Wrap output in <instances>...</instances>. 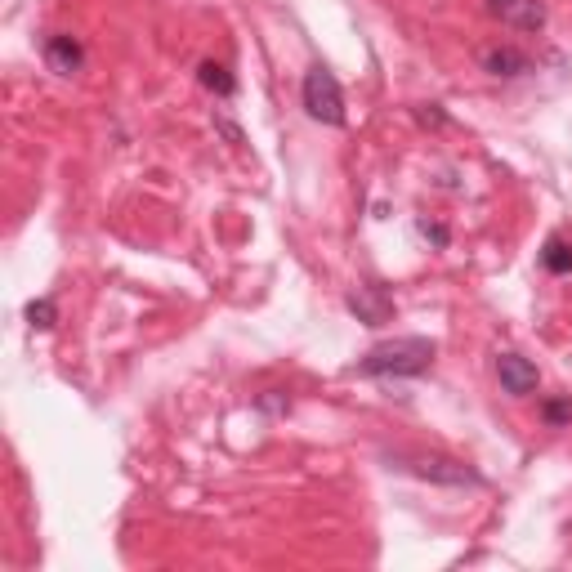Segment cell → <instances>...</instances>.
I'll use <instances>...</instances> for the list:
<instances>
[{
  "label": "cell",
  "instance_id": "cell-2",
  "mask_svg": "<svg viewBox=\"0 0 572 572\" xmlns=\"http://www.w3.org/2000/svg\"><path fill=\"white\" fill-rule=\"evenodd\" d=\"M304 112L322 126H345V94H340V81L327 68L304 72Z\"/></svg>",
  "mask_w": 572,
  "mask_h": 572
},
{
  "label": "cell",
  "instance_id": "cell-9",
  "mask_svg": "<svg viewBox=\"0 0 572 572\" xmlns=\"http://www.w3.org/2000/svg\"><path fill=\"white\" fill-rule=\"evenodd\" d=\"M541 264H546L550 273H559V278H564V273H572V246L564 242V237H550L546 251H541Z\"/></svg>",
  "mask_w": 572,
  "mask_h": 572
},
{
  "label": "cell",
  "instance_id": "cell-7",
  "mask_svg": "<svg viewBox=\"0 0 572 572\" xmlns=\"http://www.w3.org/2000/svg\"><path fill=\"white\" fill-rule=\"evenodd\" d=\"M483 68L492 76H523V72H532V63L519 50H510V45H497V50L483 54Z\"/></svg>",
  "mask_w": 572,
  "mask_h": 572
},
{
  "label": "cell",
  "instance_id": "cell-1",
  "mask_svg": "<svg viewBox=\"0 0 572 572\" xmlns=\"http://www.w3.org/2000/svg\"><path fill=\"white\" fill-rule=\"evenodd\" d=\"M429 362H434V345L425 336H398L371 349L358 371L362 376H425Z\"/></svg>",
  "mask_w": 572,
  "mask_h": 572
},
{
  "label": "cell",
  "instance_id": "cell-11",
  "mask_svg": "<svg viewBox=\"0 0 572 572\" xmlns=\"http://www.w3.org/2000/svg\"><path fill=\"white\" fill-rule=\"evenodd\" d=\"M27 322L41 327V331H50L54 322H59V304H54V300H32V304H27Z\"/></svg>",
  "mask_w": 572,
  "mask_h": 572
},
{
  "label": "cell",
  "instance_id": "cell-13",
  "mask_svg": "<svg viewBox=\"0 0 572 572\" xmlns=\"http://www.w3.org/2000/svg\"><path fill=\"white\" fill-rule=\"evenodd\" d=\"M416 228H421V237H429V242L447 246V228H443V224H429V219H421V224H416Z\"/></svg>",
  "mask_w": 572,
  "mask_h": 572
},
{
  "label": "cell",
  "instance_id": "cell-12",
  "mask_svg": "<svg viewBox=\"0 0 572 572\" xmlns=\"http://www.w3.org/2000/svg\"><path fill=\"white\" fill-rule=\"evenodd\" d=\"M546 421H550V425H564V421H572V398H559V403H546Z\"/></svg>",
  "mask_w": 572,
  "mask_h": 572
},
{
  "label": "cell",
  "instance_id": "cell-5",
  "mask_svg": "<svg viewBox=\"0 0 572 572\" xmlns=\"http://www.w3.org/2000/svg\"><path fill=\"white\" fill-rule=\"evenodd\" d=\"M45 63H50V72H59V76H76V72H81V63H85L81 41L68 36V32L45 36Z\"/></svg>",
  "mask_w": 572,
  "mask_h": 572
},
{
  "label": "cell",
  "instance_id": "cell-8",
  "mask_svg": "<svg viewBox=\"0 0 572 572\" xmlns=\"http://www.w3.org/2000/svg\"><path fill=\"white\" fill-rule=\"evenodd\" d=\"M416 474H425V479H443V483H479V474L465 470V465L456 461H416Z\"/></svg>",
  "mask_w": 572,
  "mask_h": 572
},
{
  "label": "cell",
  "instance_id": "cell-10",
  "mask_svg": "<svg viewBox=\"0 0 572 572\" xmlns=\"http://www.w3.org/2000/svg\"><path fill=\"white\" fill-rule=\"evenodd\" d=\"M202 85H206V90H215V94H224V99L237 90V81L228 76L224 63H202Z\"/></svg>",
  "mask_w": 572,
  "mask_h": 572
},
{
  "label": "cell",
  "instance_id": "cell-4",
  "mask_svg": "<svg viewBox=\"0 0 572 572\" xmlns=\"http://www.w3.org/2000/svg\"><path fill=\"white\" fill-rule=\"evenodd\" d=\"M497 376H501V389H505V394H514V398L532 394V389L541 385V371L532 367L523 354H501L497 358Z\"/></svg>",
  "mask_w": 572,
  "mask_h": 572
},
{
  "label": "cell",
  "instance_id": "cell-3",
  "mask_svg": "<svg viewBox=\"0 0 572 572\" xmlns=\"http://www.w3.org/2000/svg\"><path fill=\"white\" fill-rule=\"evenodd\" d=\"M488 9H492V18H501L514 32H537V27H546V5H541V0H488Z\"/></svg>",
  "mask_w": 572,
  "mask_h": 572
},
{
  "label": "cell",
  "instance_id": "cell-6",
  "mask_svg": "<svg viewBox=\"0 0 572 572\" xmlns=\"http://www.w3.org/2000/svg\"><path fill=\"white\" fill-rule=\"evenodd\" d=\"M349 309H354L358 318L367 322V327H385L389 313H394V304H389L385 295L376 291V286H358V291L349 295Z\"/></svg>",
  "mask_w": 572,
  "mask_h": 572
}]
</instances>
